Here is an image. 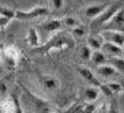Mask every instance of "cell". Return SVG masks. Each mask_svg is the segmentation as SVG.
<instances>
[{
  "label": "cell",
  "instance_id": "6da1fadb",
  "mask_svg": "<svg viewBox=\"0 0 124 113\" xmlns=\"http://www.w3.org/2000/svg\"><path fill=\"white\" fill-rule=\"evenodd\" d=\"M123 7V3L121 1H115V3H109V6L105 8V11L100 14L97 18H94L93 21H90V29L95 30V29H104V26L110 21L113 15L116 14L120 8Z\"/></svg>",
  "mask_w": 124,
  "mask_h": 113
},
{
  "label": "cell",
  "instance_id": "7a4b0ae2",
  "mask_svg": "<svg viewBox=\"0 0 124 113\" xmlns=\"http://www.w3.org/2000/svg\"><path fill=\"white\" fill-rule=\"evenodd\" d=\"M49 12L48 6H36L31 10H26V11H15V18L18 19H34V18H41L45 16Z\"/></svg>",
  "mask_w": 124,
  "mask_h": 113
},
{
  "label": "cell",
  "instance_id": "3957f363",
  "mask_svg": "<svg viewBox=\"0 0 124 113\" xmlns=\"http://www.w3.org/2000/svg\"><path fill=\"white\" fill-rule=\"evenodd\" d=\"M40 83L42 84L45 91L51 93V94H55L56 91L60 89V80L57 76L55 75H51V74H42L40 75Z\"/></svg>",
  "mask_w": 124,
  "mask_h": 113
},
{
  "label": "cell",
  "instance_id": "277c9868",
  "mask_svg": "<svg viewBox=\"0 0 124 113\" xmlns=\"http://www.w3.org/2000/svg\"><path fill=\"white\" fill-rule=\"evenodd\" d=\"M104 30H113V31L124 33V7H121L110 18L109 22L104 26Z\"/></svg>",
  "mask_w": 124,
  "mask_h": 113
},
{
  "label": "cell",
  "instance_id": "5b68a950",
  "mask_svg": "<svg viewBox=\"0 0 124 113\" xmlns=\"http://www.w3.org/2000/svg\"><path fill=\"white\" fill-rule=\"evenodd\" d=\"M1 61H7L10 67H15L18 64L19 59H21V52L15 45H10V46H6L1 51Z\"/></svg>",
  "mask_w": 124,
  "mask_h": 113
},
{
  "label": "cell",
  "instance_id": "8992f818",
  "mask_svg": "<svg viewBox=\"0 0 124 113\" xmlns=\"http://www.w3.org/2000/svg\"><path fill=\"white\" fill-rule=\"evenodd\" d=\"M100 36L104 40V42L117 45V46H120V48H123V45H124V33L113 31V30H102L101 33H100Z\"/></svg>",
  "mask_w": 124,
  "mask_h": 113
},
{
  "label": "cell",
  "instance_id": "52a82bcc",
  "mask_svg": "<svg viewBox=\"0 0 124 113\" xmlns=\"http://www.w3.org/2000/svg\"><path fill=\"white\" fill-rule=\"evenodd\" d=\"M78 72H79L80 78L85 80V82H87L89 86H93V87H100V84L102 82H100V79L95 76L94 71H91L89 67H85V66H80L78 68Z\"/></svg>",
  "mask_w": 124,
  "mask_h": 113
},
{
  "label": "cell",
  "instance_id": "ba28073f",
  "mask_svg": "<svg viewBox=\"0 0 124 113\" xmlns=\"http://www.w3.org/2000/svg\"><path fill=\"white\" fill-rule=\"evenodd\" d=\"M95 76L101 78V79H105V80H108V82H112V80H116V78L119 76V74L116 72V69L113 68L112 66L105 64V66L97 67Z\"/></svg>",
  "mask_w": 124,
  "mask_h": 113
},
{
  "label": "cell",
  "instance_id": "9c48e42d",
  "mask_svg": "<svg viewBox=\"0 0 124 113\" xmlns=\"http://www.w3.org/2000/svg\"><path fill=\"white\" fill-rule=\"evenodd\" d=\"M109 6V3H97V4H90L83 10V14L87 16L90 21H93L94 18H97L100 14L105 11V8Z\"/></svg>",
  "mask_w": 124,
  "mask_h": 113
},
{
  "label": "cell",
  "instance_id": "30bf717a",
  "mask_svg": "<svg viewBox=\"0 0 124 113\" xmlns=\"http://www.w3.org/2000/svg\"><path fill=\"white\" fill-rule=\"evenodd\" d=\"M101 52L108 59L121 57V56H123V48L117 46V45H113V44H108V42H104V44H102Z\"/></svg>",
  "mask_w": 124,
  "mask_h": 113
},
{
  "label": "cell",
  "instance_id": "8fae6325",
  "mask_svg": "<svg viewBox=\"0 0 124 113\" xmlns=\"http://www.w3.org/2000/svg\"><path fill=\"white\" fill-rule=\"evenodd\" d=\"M100 97V90L98 87H93V86H87L82 90V98L86 104H93L97 101Z\"/></svg>",
  "mask_w": 124,
  "mask_h": 113
},
{
  "label": "cell",
  "instance_id": "7c38bea8",
  "mask_svg": "<svg viewBox=\"0 0 124 113\" xmlns=\"http://www.w3.org/2000/svg\"><path fill=\"white\" fill-rule=\"evenodd\" d=\"M0 112L1 113H16V98L7 97L0 99Z\"/></svg>",
  "mask_w": 124,
  "mask_h": 113
},
{
  "label": "cell",
  "instance_id": "4fadbf2b",
  "mask_svg": "<svg viewBox=\"0 0 124 113\" xmlns=\"http://www.w3.org/2000/svg\"><path fill=\"white\" fill-rule=\"evenodd\" d=\"M102 44H104V40L101 38V36H87L86 37V46L90 49L91 52L95 51H101Z\"/></svg>",
  "mask_w": 124,
  "mask_h": 113
},
{
  "label": "cell",
  "instance_id": "5bb4252c",
  "mask_svg": "<svg viewBox=\"0 0 124 113\" xmlns=\"http://www.w3.org/2000/svg\"><path fill=\"white\" fill-rule=\"evenodd\" d=\"M26 42L29 46H38L41 44V40H40V34L37 31V29L34 27H30L29 31H27V36H26Z\"/></svg>",
  "mask_w": 124,
  "mask_h": 113
},
{
  "label": "cell",
  "instance_id": "9a60e30c",
  "mask_svg": "<svg viewBox=\"0 0 124 113\" xmlns=\"http://www.w3.org/2000/svg\"><path fill=\"white\" fill-rule=\"evenodd\" d=\"M90 61L97 67H101V66H105L108 64V57H106L101 51H95V52H91V57H90Z\"/></svg>",
  "mask_w": 124,
  "mask_h": 113
},
{
  "label": "cell",
  "instance_id": "2e32d148",
  "mask_svg": "<svg viewBox=\"0 0 124 113\" xmlns=\"http://www.w3.org/2000/svg\"><path fill=\"white\" fill-rule=\"evenodd\" d=\"M108 64L112 66L113 68L116 69V72L120 75V74H124V59L123 57H112L108 59Z\"/></svg>",
  "mask_w": 124,
  "mask_h": 113
},
{
  "label": "cell",
  "instance_id": "e0dca14e",
  "mask_svg": "<svg viewBox=\"0 0 124 113\" xmlns=\"http://www.w3.org/2000/svg\"><path fill=\"white\" fill-rule=\"evenodd\" d=\"M62 26H63L62 19H51V21H48L46 23H44V29L46 30V31H56V30H59Z\"/></svg>",
  "mask_w": 124,
  "mask_h": 113
},
{
  "label": "cell",
  "instance_id": "ac0fdd59",
  "mask_svg": "<svg viewBox=\"0 0 124 113\" xmlns=\"http://www.w3.org/2000/svg\"><path fill=\"white\" fill-rule=\"evenodd\" d=\"M62 22H63V26H64V27H70L71 30L80 25V22L75 18V16H66V18L62 19Z\"/></svg>",
  "mask_w": 124,
  "mask_h": 113
},
{
  "label": "cell",
  "instance_id": "d6986e66",
  "mask_svg": "<svg viewBox=\"0 0 124 113\" xmlns=\"http://www.w3.org/2000/svg\"><path fill=\"white\" fill-rule=\"evenodd\" d=\"M105 84L108 86V89L110 90L112 94H120L123 93V87L119 80H112V82H105Z\"/></svg>",
  "mask_w": 124,
  "mask_h": 113
},
{
  "label": "cell",
  "instance_id": "ffe728a7",
  "mask_svg": "<svg viewBox=\"0 0 124 113\" xmlns=\"http://www.w3.org/2000/svg\"><path fill=\"white\" fill-rule=\"evenodd\" d=\"M71 34H72L75 38H83V37H87V29H86L85 26L79 25V26H77L75 29L71 30Z\"/></svg>",
  "mask_w": 124,
  "mask_h": 113
},
{
  "label": "cell",
  "instance_id": "44dd1931",
  "mask_svg": "<svg viewBox=\"0 0 124 113\" xmlns=\"http://www.w3.org/2000/svg\"><path fill=\"white\" fill-rule=\"evenodd\" d=\"M78 56H79L80 60L87 61V60H90V57H91V51L86 46V45H83V46H80L79 52H78Z\"/></svg>",
  "mask_w": 124,
  "mask_h": 113
},
{
  "label": "cell",
  "instance_id": "7402d4cb",
  "mask_svg": "<svg viewBox=\"0 0 124 113\" xmlns=\"http://www.w3.org/2000/svg\"><path fill=\"white\" fill-rule=\"evenodd\" d=\"M0 15H3V16H6L8 19H12V18H15V11L10 10L7 7H0Z\"/></svg>",
  "mask_w": 124,
  "mask_h": 113
},
{
  "label": "cell",
  "instance_id": "603a6c76",
  "mask_svg": "<svg viewBox=\"0 0 124 113\" xmlns=\"http://www.w3.org/2000/svg\"><path fill=\"white\" fill-rule=\"evenodd\" d=\"M49 4H51V7H52V8H55V10H60V8L64 7L66 1H63V0H52Z\"/></svg>",
  "mask_w": 124,
  "mask_h": 113
},
{
  "label": "cell",
  "instance_id": "cb8c5ba5",
  "mask_svg": "<svg viewBox=\"0 0 124 113\" xmlns=\"http://www.w3.org/2000/svg\"><path fill=\"white\" fill-rule=\"evenodd\" d=\"M0 98L4 99L7 98V84L0 80Z\"/></svg>",
  "mask_w": 124,
  "mask_h": 113
},
{
  "label": "cell",
  "instance_id": "d4e9b609",
  "mask_svg": "<svg viewBox=\"0 0 124 113\" xmlns=\"http://www.w3.org/2000/svg\"><path fill=\"white\" fill-rule=\"evenodd\" d=\"M95 109L94 104H86V105L82 108V110H80V113H93Z\"/></svg>",
  "mask_w": 124,
  "mask_h": 113
},
{
  "label": "cell",
  "instance_id": "484cf974",
  "mask_svg": "<svg viewBox=\"0 0 124 113\" xmlns=\"http://www.w3.org/2000/svg\"><path fill=\"white\" fill-rule=\"evenodd\" d=\"M10 21H11V19H8V18H6V16H3V15H0V29L6 27V26L10 23Z\"/></svg>",
  "mask_w": 124,
  "mask_h": 113
},
{
  "label": "cell",
  "instance_id": "4316f807",
  "mask_svg": "<svg viewBox=\"0 0 124 113\" xmlns=\"http://www.w3.org/2000/svg\"><path fill=\"white\" fill-rule=\"evenodd\" d=\"M119 82H120V84H121V87H123V91H124V78L121 80H119Z\"/></svg>",
  "mask_w": 124,
  "mask_h": 113
},
{
  "label": "cell",
  "instance_id": "83f0119b",
  "mask_svg": "<svg viewBox=\"0 0 124 113\" xmlns=\"http://www.w3.org/2000/svg\"><path fill=\"white\" fill-rule=\"evenodd\" d=\"M121 57H123V59H124V49H123V56H121Z\"/></svg>",
  "mask_w": 124,
  "mask_h": 113
},
{
  "label": "cell",
  "instance_id": "f1b7e54d",
  "mask_svg": "<svg viewBox=\"0 0 124 113\" xmlns=\"http://www.w3.org/2000/svg\"><path fill=\"white\" fill-rule=\"evenodd\" d=\"M123 49H124V45H123Z\"/></svg>",
  "mask_w": 124,
  "mask_h": 113
}]
</instances>
